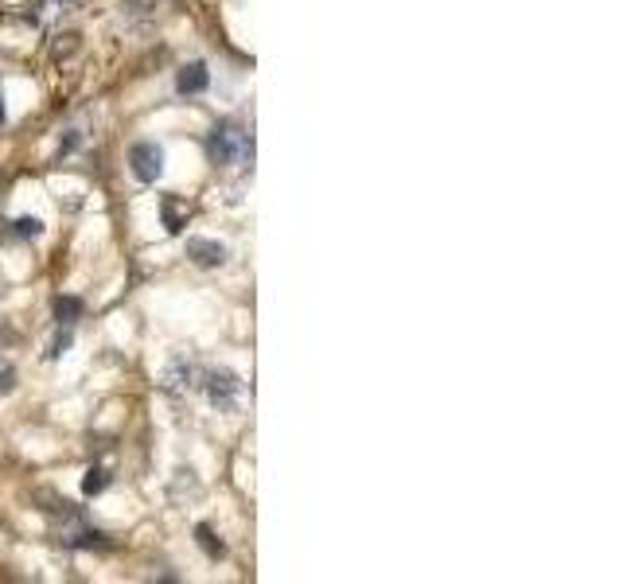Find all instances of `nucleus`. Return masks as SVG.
I'll return each instance as SVG.
<instances>
[{
  "mask_svg": "<svg viewBox=\"0 0 623 584\" xmlns=\"http://www.w3.org/2000/svg\"><path fill=\"white\" fill-rule=\"evenodd\" d=\"M78 316H82V300H78V296H58L55 300V319L63 327H74Z\"/></svg>",
  "mask_w": 623,
  "mask_h": 584,
  "instance_id": "10",
  "label": "nucleus"
},
{
  "mask_svg": "<svg viewBox=\"0 0 623 584\" xmlns=\"http://www.w3.org/2000/svg\"><path fill=\"white\" fill-rule=\"evenodd\" d=\"M207 86H211L207 63H188V66H180V74H175V90L180 94H203Z\"/></svg>",
  "mask_w": 623,
  "mask_h": 584,
  "instance_id": "7",
  "label": "nucleus"
},
{
  "mask_svg": "<svg viewBox=\"0 0 623 584\" xmlns=\"http://www.w3.org/2000/svg\"><path fill=\"white\" fill-rule=\"evenodd\" d=\"M4 117H8V113H4V94H0V125H4Z\"/></svg>",
  "mask_w": 623,
  "mask_h": 584,
  "instance_id": "16",
  "label": "nucleus"
},
{
  "mask_svg": "<svg viewBox=\"0 0 623 584\" xmlns=\"http://www.w3.org/2000/svg\"><path fill=\"white\" fill-rule=\"evenodd\" d=\"M195 545H199V549H203V553H207V557H211V561H219V557H227V545H222V538H219V534H214V530H211V526H207V522H199V526H195Z\"/></svg>",
  "mask_w": 623,
  "mask_h": 584,
  "instance_id": "8",
  "label": "nucleus"
},
{
  "mask_svg": "<svg viewBox=\"0 0 623 584\" xmlns=\"http://www.w3.org/2000/svg\"><path fill=\"white\" fill-rule=\"evenodd\" d=\"M105 487H110V472H105V467H90V472L82 475V495H86V499L102 495Z\"/></svg>",
  "mask_w": 623,
  "mask_h": 584,
  "instance_id": "11",
  "label": "nucleus"
},
{
  "mask_svg": "<svg viewBox=\"0 0 623 584\" xmlns=\"http://www.w3.org/2000/svg\"><path fill=\"white\" fill-rule=\"evenodd\" d=\"M8 234H12V238H19V242H35L39 234H43V222L32 219V214H24V219L12 222V230H8Z\"/></svg>",
  "mask_w": 623,
  "mask_h": 584,
  "instance_id": "12",
  "label": "nucleus"
},
{
  "mask_svg": "<svg viewBox=\"0 0 623 584\" xmlns=\"http://www.w3.org/2000/svg\"><path fill=\"white\" fill-rule=\"evenodd\" d=\"M160 211H164V227H168L172 234H180L183 227H188V211L175 203V195H164V199H160Z\"/></svg>",
  "mask_w": 623,
  "mask_h": 584,
  "instance_id": "9",
  "label": "nucleus"
},
{
  "mask_svg": "<svg viewBox=\"0 0 623 584\" xmlns=\"http://www.w3.org/2000/svg\"><path fill=\"white\" fill-rule=\"evenodd\" d=\"M58 4H74V0H58Z\"/></svg>",
  "mask_w": 623,
  "mask_h": 584,
  "instance_id": "17",
  "label": "nucleus"
},
{
  "mask_svg": "<svg viewBox=\"0 0 623 584\" xmlns=\"http://www.w3.org/2000/svg\"><path fill=\"white\" fill-rule=\"evenodd\" d=\"M129 168L141 183H156L164 175V149L156 141H141L129 149Z\"/></svg>",
  "mask_w": 623,
  "mask_h": 584,
  "instance_id": "4",
  "label": "nucleus"
},
{
  "mask_svg": "<svg viewBox=\"0 0 623 584\" xmlns=\"http://www.w3.org/2000/svg\"><path fill=\"white\" fill-rule=\"evenodd\" d=\"M199 386L207 389V397H211V405L214 409H222V413H230V409H238L242 402V378L234 374V370L227 366H211V370H203V378H199Z\"/></svg>",
  "mask_w": 623,
  "mask_h": 584,
  "instance_id": "2",
  "label": "nucleus"
},
{
  "mask_svg": "<svg viewBox=\"0 0 623 584\" xmlns=\"http://www.w3.org/2000/svg\"><path fill=\"white\" fill-rule=\"evenodd\" d=\"M199 366L191 363V358H172V366L164 370V386L172 389V394H191L195 386H199Z\"/></svg>",
  "mask_w": 623,
  "mask_h": 584,
  "instance_id": "6",
  "label": "nucleus"
},
{
  "mask_svg": "<svg viewBox=\"0 0 623 584\" xmlns=\"http://www.w3.org/2000/svg\"><path fill=\"white\" fill-rule=\"evenodd\" d=\"M12 389H16V366L8 358H0V397L12 394Z\"/></svg>",
  "mask_w": 623,
  "mask_h": 584,
  "instance_id": "14",
  "label": "nucleus"
},
{
  "mask_svg": "<svg viewBox=\"0 0 623 584\" xmlns=\"http://www.w3.org/2000/svg\"><path fill=\"white\" fill-rule=\"evenodd\" d=\"M58 542L71 545V549H105L110 545V538H105L102 530H94L90 522L78 514V506H71V511L63 514V526H58Z\"/></svg>",
  "mask_w": 623,
  "mask_h": 584,
  "instance_id": "3",
  "label": "nucleus"
},
{
  "mask_svg": "<svg viewBox=\"0 0 623 584\" xmlns=\"http://www.w3.org/2000/svg\"><path fill=\"white\" fill-rule=\"evenodd\" d=\"M78 141H82V136H78V129H71L63 136V144H58V156H66V152H74L78 149Z\"/></svg>",
  "mask_w": 623,
  "mask_h": 584,
  "instance_id": "15",
  "label": "nucleus"
},
{
  "mask_svg": "<svg viewBox=\"0 0 623 584\" xmlns=\"http://www.w3.org/2000/svg\"><path fill=\"white\" fill-rule=\"evenodd\" d=\"M207 160L214 168H246L253 160V133L230 117L214 121V129L207 133Z\"/></svg>",
  "mask_w": 623,
  "mask_h": 584,
  "instance_id": "1",
  "label": "nucleus"
},
{
  "mask_svg": "<svg viewBox=\"0 0 623 584\" xmlns=\"http://www.w3.org/2000/svg\"><path fill=\"white\" fill-rule=\"evenodd\" d=\"M188 257L199 269H219V265H227L230 250L222 246V242H214V238H188Z\"/></svg>",
  "mask_w": 623,
  "mask_h": 584,
  "instance_id": "5",
  "label": "nucleus"
},
{
  "mask_svg": "<svg viewBox=\"0 0 623 584\" xmlns=\"http://www.w3.org/2000/svg\"><path fill=\"white\" fill-rule=\"evenodd\" d=\"M71 343H74L71 327H63V324H58V335L51 339V350H47V358H63L66 350H71Z\"/></svg>",
  "mask_w": 623,
  "mask_h": 584,
  "instance_id": "13",
  "label": "nucleus"
}]
</instances>
